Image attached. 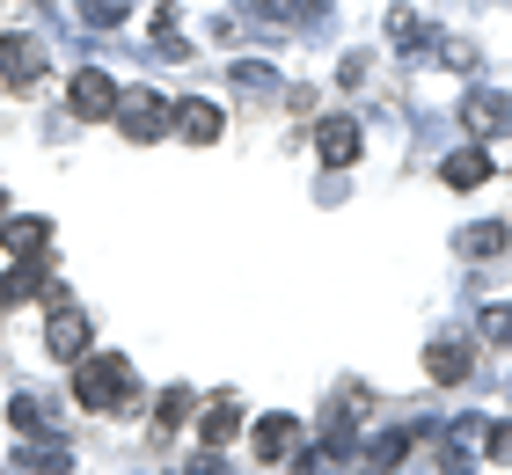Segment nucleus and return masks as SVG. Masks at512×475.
<instances>
[{
  "mask_svg": "<svg viewBox=\"0 0 512 475\" xmlns=\"http://www.w3.org/2000/svg\"><path fill=\"white\" fill-rule=\"evenodd\" d=\"M74 395L88 402V410H132V366L118 359V351H96V359L74 373Z\"/></svg>",
  "mask_w": 512,
  "mask_h": 475,
  "instance_id": "1",
  "label": "nucleus"
},
{
  "mask_svg": "<svg viewBox=\"0 0 512 475\" xmlns=\"http://www.w3.org/2000/svg\"><path fill=\"white\" fill-rule=\"evenodd\" d=\"M118 117H125V139H161L169 132V103H161V95H125Z\"/></svg>",
  "mask_w": 512,
  "mask_h": 475,
  "instance_id": "2",
  "label": "nucleus"
},
{
  "mask_svg": "<svg viewBox=\"0 0 512 475\" xmlns=\"http://www.w3.org/2000/svg\"><path fill=\"white\" fill-rule=\"evenodd\" d=\"M110 110H118V81L96 74V66L74 74V117H110Z\"/></svg>",
  "mask_w": 512,
  "mask_h": 475,
  "instance_id": "3",
  "label": "nucleus"
},
{
  "mask_svg": "<svg viewBox=\"0 0 512 475\" xmlns=\"http://www.w3.org/2000/svg\"><path fill=\"white\" fill-rule=\"evenodd\" d=\"M44 344H52V359H81V351H88V315H74V307H52Z\"/></svg>",
  "mask_w": 512,
  "mask_h": 475,
  "instance_id": "4",
  "label": "nucleus"
},
{
  "mask_svg": "<svg viewBox=\"0 0 512 475\" xmlns=\"http://www.w3.org/2000/svg\"><path fill=\"white\" fill-rule=\"evenodd\" d=\"M315 147H322V161L352 169V161H359V125H352V117H330V125L315 132Z\"/></svg>",
  "mask_w": 512,
  "mask_h": 475,
  "instance_id": "5",
  "label": "nucleus"
},
{
  "mask_svg": "<svg viewBox=\"0 0 512 475\" xmlns=\"http://www.w3.org/2000/svg\"><path fill=\"white\" fill-rule=\"evenodd\" d=\"M0 74H8L15 88H30V81L44 74V59H37V44H30V37H8V44H0Z\"/></svg>",
  "mask_w": 512,
  "mask_h": 475,
  "instance_id": "6",
  "label": "nucleus"
},
{
  "mask_svg": "<svg viewBox=\"0 0 512 475\" xmlns=\"http://www.w3.org/2000/svg\"><path fill=\"white\" fill-rule=\"evenodd\" d=\"M293 446H300V424L293 417H264V424H256V454H264V461H286Z\"/></svg>",
  "mask_w": 512,
  "mask_h": 475,
  "instance_id": "7",
  "label": "nucleus"
},
{
  "mask_svg": "<svg viewBox=\"0 0 512 475\" xmlns=\"http://www.w3.org/2000/svg\"><path fill=\"white\" fill-rule=\"evenodd\" d=\"M183 139H220V103H183Z\"/></svg>",
  "mask_w": 512,
  "mask_h": 475,
  "instance_id": "8",
  "label": "nucleus"
},
{
  "mask_svg": "<svg viewBox=\"0 0 512 475\" xmlns=\"http://www.w3.org/2000/svg\"><path fill=\"white\" fill-rule=\"evenodd\" d=\"M483 176H491V154H476V147H469V154H454V161H447V183H454V190H476Z\"/></svg>",
  "mask_w": 512,
  "mask_h": 475,
  "instance_id": "9",
  "label": "nucleus"
},
{
  "mask_svg": "<svg viewBox=\"0 0 512 475\" xmlns=\"http://www.w3.org/2000/svg\"><path fill=\"white\" fill-rule=\"evenodd\" d=\"M432 380H469V351H461V344H432Z\"/></svg>",
  "mask_w": 512,
  "mask_h": 475,
  "instance_id": "10",
  "label": "nucleus"
},
{
  "mask_svg": "<svg viewBox=\"0 0 512 475\" xmlns=\"http://www.w3.org/2000/svg\"><path fill=\"white\" fill-rule=\"evenodd\" d=\"M235 402H213V410H205V424H198V432H205V446H227V439H235Z\"/></svg>",
  "mask_w": 512,
  "mask_h": 475,
  "instance_id": "11",
  "label": "nucleus"
},
{
  "mask_svg": "<svg viewBox=\"0 0 512 475\" xmlns=\"http://www.w3.org/2000/svg\"><path fill=\"white\" fill-rule=\"evenodd\" d=\"M498 249H505V227L498 220H483V227L461 234V256H498Z\"/></svg>",
  "mask_w": 512,
  "mask_h": 475,
  "instance_id": "12",
  "label": "nucleus"
},
{
  "mask_svg": "<svg viewBox=\"0 0 512 475\" xmlns=\"http://www.w3.org/2000/svg\"><path fill=\"white\" fill-rule=\"evenodd\" d=\"M44 234H52L44 220H8V249H15V256H37V249H44Z\"/></svg>",
  "mask_w": 512,
  "mask_h": 475,
  "instance_id": "13",
  "label": "nucleus"
},
{
  "mask_svg": "<svg viewBox=\"0 0 512 475\" xmlns=\"http://www.w3.org/2000/svg\"><path fill=\"white\" fill-rule=\"evenodd\" d=\"M469 125L476 132H498L505 125V95H469Z\"/></svg>",
  "mask_w": 512,
  "mask_h": 475,
  "instance_id": "14",
  "label": "nucleus"
},
{
  "mask_svg": "<svg viewBox=\"0 0 512 475\" xmlns=\"http://www.w3.org/2000/svg\"><path fill=\"white\" fill-rule=\"evenodd\" d=\"M30 293H37V271H30V264H15L8 278H0V307H22Z\"/></svg>",
  "mask_w": 512,
  "mask_h": 475,
  "instance_id": "15",
  "label": "nucleus"
},
{
  "mask_svg": "<svg viewBox=\"0 0 512 475\" xmlns=\"http://www.w3.org/2000/svg\"><path fill=\"white\" fill-rule=\"evenodd\" d=\"M483 337L512 351V307H491V315H483Z\"/></svg>",
  "mask_w": 512,
  "mask_h": 475,
  "instance_id": "16",
  "label": "nucleus"
},
{
  "mask_svg": "<svg viewBox=\"0 0 512 475\" xmlns=\"http://www.w3.org/2000/svg\"><path fill=\"white\" fill-rule=\"evenodd\" d=\"M176 417H191V388H169V395H161V424H176Z\"/></svg>",
  "mask_w": 512,
  "mask_h": 475,
  "instance_id": "17",
  "label": "nucleus"
},
{
  "mask_svg": "<svg viewBox=\"0 0 512 475\" xmlns=\"http://www.w3.org/2000/svg\"><path fill=\"white\" fill-rule=\"evenodd\" d=\"M491 461H512V424H491Z\"/></svg>",
  "mask_w": 512,
  "mask_h": 475,
  "instance_id": "18",
  "label": "nucleus"
},
{
  "mask_svg": "<svg viewBox=\"0 0 512 475\" xmlns=\"http://www.w3.org/2000/svg\"><path fill=\"white\" fill-rule=\"evenodd\" d=\"M0 205H8V198H0Z\"/></svg>",
  "mask_w": 512,
  "mask_h": 475,
  "instance_id": "19",
  "label": "nucleus"
}]
</instances>
